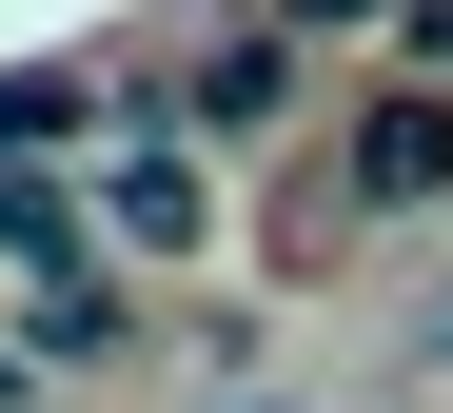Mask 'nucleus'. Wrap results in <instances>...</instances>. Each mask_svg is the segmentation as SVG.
Wrapping results in <instances>:
<instances>
[{"label": "nucleus", "mask_w": 453, "mask_h": 413, "mask_svg": "<svg viewBox=\"0 0 453 413\" xmlns=\"http://www.w3.org/2000/svg\"><path fill=\"white\" fill-rule=\"evenodd\" d=\"M395 20H414V59H453V0H395Z\"/></svg>", "instance_id": "obj_7"}, {"label": "nucleus", "mask_w": 453, "mask_h": 413, "mask_svg": "<svg viewBox=\"0 0 453 413\" xmlns=\"http://www.w3.org/2000/svg\"><path fill=\"white\" fill-rule=\"evenodd\" d=\"M434 374H453V295H434Z\"/></svg>", "instance_id": "obj_8"}, {"label": "nucleus", "mask_w": 453, "mask_h": 413, "mask_svg": "<svg viewBox=\"0 0 453 413\" xmlns=\"http://www.w3.org/2000/svg\"><path fill=\"white\" fill-rule=\"evenodd\" d=\"M119 355H138V276L99 256V236L20 256V374H119Z\"/></svg>", "instance_id": "obj_1"}, {"label": "nucleus", "mask_w": 453, "mask_h": 413, "mask_svg": "<svg viewBox=\"0 0 453 413\" xmlns=\"http://www.w3.org/2000/svg\"><path fill=\"white\" fill-rule=\"evenodd\" d=\"M335 178H355V217H434L453 197V99H434V79H374L355 138H335Z\"/></svg>", "instance_id": "obj_2"}, {"label": "nucleus", "mask_w": 453, "mask_h": 413, "mask_svg": "<svg viewBox=\"0 0 453 413\" xmlns=\"http://www.w3.org/2000/svg\"><path fill=\"white\" fill-rule=\"evenodd\" d=\"M276 99H296V40H276V20H237V40L197 59V99H178V119H197V138H257Z\"/></svg>", "instance_id": "obj_4"}, {"label": "nucleus", "mask_w": 453, "mask_h": 413, "mask_svg": "<svg viewBox=\"0 0 453 413\" xmlns=\"http://www.w3.org/2000/svg\"><path fill=\"white\" fill-rule=\"evenodd\" d=\"M217 413H296V394H217Z\"/></svg>", "instance_id": "obj_9"}, {"label": "nucleus", "mask_w": 453, "mask_h": 413, "mask_svg": "<svg viewBox=\"0 0 453 413\" xmlns=\"http://www.w3.org/2000/svg\"><path fill=\"white\" fill-rule=\"evenodd\" d=\"M80 119H99L80 59H20V79H0V138H80Z\"/></svg>", "instance_id": "obj_5"}, {"label": "nucleus", "mask_w": 453, "mask_h": 413, "mask_svg": "<svg viewBox=\"0 0 453 413\" xmlns=\"http://www.w3.org/2000/svg\"><path fill=\"white\" fill-rule=\"evenodd\" d=\"M276 40H355V20H395V0H257Z\"/></svg>", "instance_id": "obj_6"}, {"label": "nucleus", "mask_w": 453, "mask_h": 413, "mask_svg": "<svg viewBox=\"0 0 453 413\" xmlns=\"http://www.w3.org/2000/svg\"><path fill=\"white\" fill-rule=\"evenodd\" d=\"M0 413H20V355H0Z\"/></svg>", "instance_id": "obj_10"}, {"label": "nucleus", "mask_w": 453, "mask_h": 413, "mask_svg": "<svg viewBox=\"0 0 453 413\" xmlns=\"http://www.w3.org/2000/svg\"><path fill=\"white\" fill-rule=\"evenodd\" d=\"M80 217L119 236V256H197V236H217V178H197V138H119Z\"/></svg>", "instance_id": "obj_3"}]
</instances>
